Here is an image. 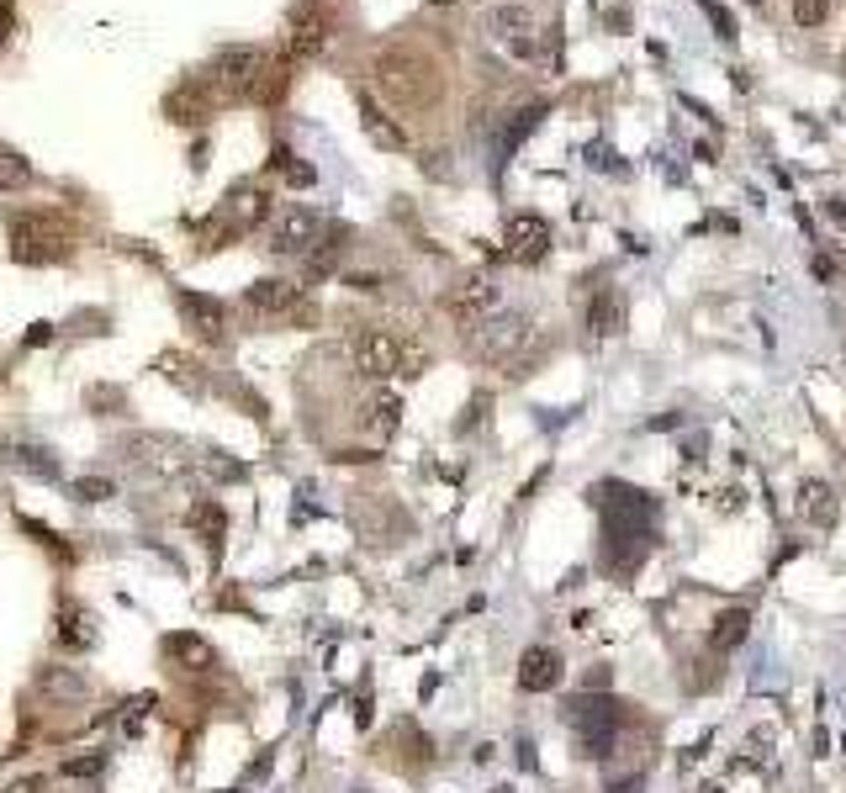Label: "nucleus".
<instances>
[{
	"label": "nucleus",
	"mask_w": 846,
	"mask_h": 793,
	"mask_svg": "<svg viewBox=\"0 0 846 793\" xmlns=\"http://www.w3.org/2000/svg\"><path fill=\"white\" fill-rule=\"evenodd\" d=\"M593 503L603 513V550H598V566L609 577H635V566L646 561L651 550V519H656V503L640 487H624V482H603L593 487Z\"/></svg>",
	"instance_id": "f257e3e1"
},
{
	"label": "nucleus",
	"mask_w": 846,
	"mask_h": 793,
	"mask_svg": "<svg viewBox=\"0 0 846 793\" xmlns=\"http://www.w3.org/2000/svg\"><path fill=\"white\" fill-rule=\"evenodd\" d=\"M471 355L482 365H513V376H524V365L540 355V334L524 312H487L471 334Z\"/></svg>",
	"instance_id": "f03ea898"
},
{
	"label": "nucleus",
	"mask_w": 846,
	"mask_h": 793,
	"mask_svg": "<svg viewBox=\"0 0 846 793\" xmlns=\"http://www.w3.org/2000/svg\"><path fill=\"white\" fill-rule=\"evenodd\" d=\"M624 719H630V704H619L609 693H577L572 704H566V725L577 730V746L582 756H593V762H609L614 746H619V730Z\"/></svg>",
	"instance_id": "7ed1b4c3"
},
{
	"label": "nucleus",
	"mask_w": 846,
	"mask_h": 793,
	"mask_svg": "<svg viewBox=\"0 0 846 793\" xmlns=\"http://www.w3.org/2000/svg\"><path fill=\"white\" fill-rule=\"evenodd\" d=\"M349 355H355V371L360 376H418V355L402 349L397 334H386V328H360L355 339H349Z\"/></svg>",
	"instance_id": "20e7f679"
},
{
	"label": "nucleus",
	"mask_w": 846,
	"mask_h": 793,
	"mask_svg": "<svg viewBox=\"0 0 846 793\" xmlns=\"http://www.w3.org/2000/svg\"><path fill=\"white\" fill-rule=\"evenodd\" d=\"M69 254V233L53 217H16L11 223V260L38 265V260H64Z\"/></svg>",
	"instance_id": "39448f33"
},
{
	"label": "nucleus",
	"mask_w": 846,
	"mask_h": 793,
	"mask_svg": "<svg viewBox=\"0 0 846 793\" xmlns=\"http://www.w3.org/2000/svg\"><path fill=\"white\" fill-rule=\"evenodd\" d=\"M323 233H328V223L312 207H291V212H281L270 223V249L275 254H302L307 260V254L323 244Z\"/></svg>",
	"instance_id": "423d86ee"
},
{
	"label": "nucleus",
	"mask_w": 846,
	"mask_h": 793,
	"mask_svg": "<svg viewBox=\"0 0 846 793\" xmlns=\"http://www.w3.org/2000/svg\"><path fill=\"white\" fill-rule=\"evenodd\" d=\"M244 307L260 318H312V307H302V286L297 281H254L244 291Z\"/></svg>",
	"instance_id": "0eeeda50"
},
{
	"label": "nucleus",
	"mask_w": 846,
	"mask_h": 793,
	"mask_svg": "<svg viewBox=\"0 0 846 793\" xmlns=\"http://www.w3.org/2000/svg\"><path fill=\"white\" fill-rule=\"evenodd\" d=\"M175 307L196 339H212V344L223 339V302L217 297H207V291H175Z\"/></svg>",
	"instance_id": "6e6552de"
},
{
	"label": "nucleus",
	"mask_w": 846,
	"mask_h": 793,
	"mask_svg": "<svg viewBox=\"0 0 846 793\" xmlns=\"http://www.w3.org/2000/svg\"><path fill=\"white\" fill-rule=\"evenodd\" d=\"M545 249H550V223L545 217H535V212H519V217H508V254L513 260H545Z\"/></svg>",
	"instance_id": "1a4fd4ad"
},
{
	"label": "nucleus",
	"mask_w": 846,
	"mask_h": 793,
	"mask_svg": "<svg viewBox=\"0 0 846 793\" xmlns=\"http://www.w3.org/2000/svg\"><path fill=\"white\" fill-rule=\"evenodd\" d=\"M519 688H524V693L561 688V656L550 651V645H529V651L519 656Z\"/></svg>",
	"instance_id": "9d476101"
},
{
	"label": "nucleus",
	"mask_w": 846,
	"mask_h": 793,
	"mask_svg": "<svg viewBox=\"0 0 846 793\" xmlns=\"http://www.w3.org/2000/svg\"><path fill=\"white\" fill-rule=\"evenodd\" d=\"M492 307H498V286H492L487 275H471V281H461V286L450 291V312H455L461 323H482Z\"/></svg>",
	"instance_id": "9b49d317"
},
{
	"label": "nucleus",
	"mask_w": 846,
	"mask_h": 793,
	"mask_svg": "<svg viewBox=\"0 0 846 793\" xmlns=\"http://www.w3.org/2000/svg\"><path fill=\"white\" fill-rule=\"evenodd\" d=\"M624 297L614 286H603V291H593V302H587V334L593 339H619L624 334Z\"/></svg>",
	"instance_id": "f8f14e48"
},
{
	"label": "nucleus",
	"mask_w": 846,
	"mask_h": 793,
	"mask_svg": "<svg viewBox=\"0 0 846 793\" xmlns=\"http://www.w3.org/2000/svg\"><path fill=\"white\" fill-rule=\"evenodd\" d=\"M260 69H265L260 48H217V53H212V75L228 80V85H249V90H254Z\"/></svg>",
	"instance_id": "ddd939ff"
},
{
	"label": "nucleus",
	"mask_w": 846,
	"mask_h": 793,
	"mask_svg": "<svg viewBox=\"0 0 846 793\" xmlns=\"http://www.w3.org/2000/svg\"><path fill=\"white\" fill-rule=\"evenodd\" d=\"M492 32L508 43V53H519V59H529L535 53V16H529L524 6H498V16H492Z\"/></svg>",
	"instance_id": "4468645a"
},
{
	"label": "nucleus",
	"mask_w": 846,
	"mask_h": 793,
	"mask_svg": "<svg viewBox=\"0 0 846 793\" xmlns=\"http://www.w3.org/2000/svg\"><path fill=\"white\" fill-rule=\"evenodd\" d=\"M164 661H175L180 672H212L217 651L201 635H170V640H164Z\"/></svg>",
	"instance_id": "2eb2a0df"
},
{
	"label": "nucleus",
	"mask_w": 846,
	"mask_h": 793,
	"mask_svg": "<svg viewBox=\"0 0 846 793\" xmlns=\"http://www.w3.org/2000/svg\"><path fill=\"white\" fill-rule=\"evenodd\" d=\"M746 635H751V614L746 608H725V614L714 619V630H709V645H714V656H725V651H735V645H746Z\"/></svg>",
	"instance_id": "dca6fc26"
},
{
	"label": "nucleus",
	"mask_w": 846,
	"mask_h": 793,
	"mask_svg": "<svg viewBox=\"0 0 846 793\" xmlns=\"http://www.w3.org/2000/svg\"><path fill=\"white\" fill-rule=\"evenodd\" d=\"M799 508H804V519L820 524V529L836 524V492L825 487V482H804V487H799Z\"/></svg>",
	"instance_id": "f3484780"
},
{
	"label": "nucleus",
	"mask_w": 846,
	"mask_h": 793,
	"mask_svg": "<svg viewBox=\"0 0 846 793\" xmlns=\"http://www.w3.org/2000/svg\"><path fill=\"white\" fill-rule=\"evenodd\" d=\"M397 423H402V397L397 392H376L371 408H365V429L371 434H397Z\"/></svg>",
	"instance_id": "a211bd4d"
},
{
	"label": "nucleus",
	"mask_w": 846,
	"mask_h": 793,
	"mask_svg": "<svg viewBox=\"0 0 846 793\" xmlns=\"http://www.w3.org/2000/svg\"><path fill=\"white\" fill-rule=\"evenodd\" d=\"M355 106H360V122H365V133H371V138L381 143V149H402V133H397V127L381 117V106H376L371 96H365V90L355 96Z\"/></svg>",
	"instance_id": "6ab92c4d"
},
{
	"label": "nucleus",
	"mask_w": 846,
	"mask_h": 793,
	"mask_svg": "<svg viewBox=\"0 0 846 793\" xmlns=\"http://www.w3.org/2000/svg\"><path fill=\"white\" fill-rule=\"evenodd\" d=\"M545 112H550L545 101L524 106V112H513V117H508V127H503V149H513V143H524V138H529V133H535V127L545 122Z\"/></svg>",
	"instance_id": "aec40b11"
},
{
	"label": "nucleus",
	"mask_w": 846,
	"mask_h": 793,
	"mask_svg": "<svg viewBox=\"0 0 846 793\" xmlns=\"http://www.w3.org/2000/svg\"><path fill=\"white\" fill-rule=\"evenodd\" d=\"M59 640L75 645V651L96 640V630H90V614H80V608H64V630H59Z\"/></svg>",
	"instance_id": "412c9836"
},
{
	"label": "nucleus",
	"mask_w": 846,
	"mask_h": 793,
	"mask_svg": "<svg viewBox=\"0 0 846 793\" xmlns=\"http://www.w3.org/2000/svg\"><path fill=\"white\" fill-rule=\"evenodd\" d=\"M275 170H281L291 186H312V180H318V175H312V164H302L291 149H275Z\"/></svg>",
	"instance_id": "4be33fe9"
},
{
	"label": "nucleus",
	"mask_w": 846,
	"mask_h": 793,
	"mask_svg": "<svg viewBox=\"0 0 846 793\" xmlns=\"http://www.w3.org/2000/svg\"><path fill=\"white\" fill-rule=\"evenodd\" d=\"M27 180H32V170H27L22 154H0V191H16V186H27Z\"/></svg>",
	"instance_id": "5701e85b"
},
{
	"label": "nucleus",
	"mask_w": 846,
	"mask_h": 793,
	"mask_svg": "<svg viewBox=\"0 0 846 793\" xmlns=\"http://www.w3.org/2000/svg\"><path fill=\"white\" fill-rule=\"evenodd\" d=\"M698 6H704L709 27H714V38H720V43H735V16L720 6V0H698Z\"/></svg>",
	"instance_id": "b1692460"
},
{
	"label": "nucleus",
	"mask_w": 846,
	"mask_h": 793,
	"mask_svg": "<svg viewBox=\"0 0 846 793\" xmlns=\"http://www.w3.org/2000/svg\"><path fill=\"white\" fill-rule=\"evenodd\" d=\"M825 16H831V0H794V22L809 32V27H820Z\"/></svg>",
	"instance_id": "393cba45"
},
{
	"label": "nucleus",
	"mask_w": 846,
	"mask_h": 793,
	"mask_svg": "<svg viewBox=\"0 0 846 793\" xmlns=\"http://www.w3.org/2000/svg\"><path fill=\"white\" fill-rule=\"evenodd\" d=\"M809 275L825 281V286H836L841 281V260H836V254H825V249H815V254H809Z\"/></svg>",
	"instance_id": "a878e982"
},
{
	"label": "nucleus",
	"mask_w": 846,
	"mask_h": 793,
	"mask_svg": "<svg viewBox=\"0 0 846 793\" xmlns=\"http://www.w3.org/2000/svg\"><path fill=\"white\" fill-rule=\"evenodd\" d=\"M191 524H196L201 534H212V545H217V534H223L228 519H223V508H217V503H201V508L191 513Z\"/></svg>",
	"instance_id": "bb28decb"
},
{
	"label": "nucleus",
	"mask_w": 846,
	"mask_h": 793,
	"mask_svg": "<svg viewBox=\"0 0 846 793\" xmlns=\"http://www.w3.org/2000/svg\"><path fill=\"white\" fill-rule=\"evenodd\" d=\"M587 164H593V170H609V175H624V164L609 143H587Z\"/></svg>",
	"instance_id": "cd10ccee"
},
{
	"label": "nucleus",
	"mask_w": 846,
	"mask_h": 793,
	"mask_svg": "<svg viewBox=\"0 0 846 793\" xmlns=\"http://www.w3.org/2000/svg\"><path fill=\"white\" fill-rule=\"evenodd\" d=\"M482 413H487V397H476L471 408H466V418L455 423V434H471V423H482Z\"/></svg>",
	"instance_id": "c85d7f7f"
},
{
	"label": "nucleus",
	"mask_w": 846,
	"mask_h": 793,
	"mask_svg": "<svg viewBox=\"0 0 846 793\" xmlns=\"http://www.w3.org/2000/svg\"><path fill=\"white\" fill-rule=\"evenodd\" d=\"M646 788V772H635V778H624V783H614V793H640Z\"/></svg>",
	"instance_id": "c756f323"
},
{
	"label": "nucleus",
	"mask_w": 846,
	"mask_h": 793,
	"mask_svg": "<svg viewBox=\"0 0 846 793\" xmlns=\"http://www.w3.org/2000/svg\"><path fill=\"white\" fill-rule=\"evenodd\" d=\"M48 339H53V328H48V323H38V328L27 334V344H48Z\"/></svg>",
	"instance_id": "7c9ffc66"
},
{
	"label": "nucleus",
	"mask_w": 846,
	"mask_h": 793,
	"mask_svg": "<svg viewBox=\"0 0 846 793\" xmlns=\"http://www.w3.org/2000/svg\"><path fill=\"white\" fill-rule=\"evenodd\" d=\"M831 217H836V223L846 228V201H831Z\"/></svg>",
	"instance_id": "2f4dec72"
},
{
	"label": "nucleus",
	"mask_w": 846,
	"mask_h": 793,
	"mask_svg": "<svg viewBox=\"0 0 846 793\" xmlns=\"http://www.w3.org/2000/svg\"><path fill=\"white\" fill-rule=\"evenodd\" d=\"M492 793H513V788H492Z\"/></svg>",
	"instance_id": "473e14b6"
},
{
	"label": "nucleus",
	"mask_w": 846,
	"mask_h": 793,
	"mask_svg": "<svg viewBox=\"0 0 846 793\" xmlns=\"http://www.w3.org/2000/svg\"><path fill=\"white\" fill-rule=\"evenodd\" d=\"M434 6H450V0H434Z\"/></svg>",
	"instance_id": "72a5a7b5"
}]
</instances>
